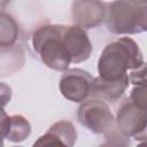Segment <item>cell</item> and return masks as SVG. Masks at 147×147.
I'll return each mask as SVG.
<instances>
[{"mask_svg": "<svg viewBox=\"0 0 147 147\" xmlns=\"http://www.w3.org/2000/svg\"><path fill=\"white\" fill-rule=\"evenodd\" d=\"M78 122L96 134L109 136L115 131L116 118L102 99H86L77 109Z\"/></svg>", "mask_w": 147, "mask_h": 147, "instance_id": "4", "label": "cell"}, {"mask_svg": "<svg viewBox=\"0 0 147 147\" xmlns=\"http://www.w3.org/2000/svg\"><path fill=\"white\" fill-rule=\"evenodd\" d=\"M129 84H130V79L127 75L119 79H114V80L96 77L93 79L92 83L91 95L108 101H116L124 94L125 90L129 87Z\"/></svg>", "mask_w": 147, "mask_h": 147, "instance_id": "11", "label": "cell"}, {"mask_svg": "<svg viewBox=\"0 0 147 147\" xmlns=\"http://www.w3.org/2000/svg\"><path fill=\"white\" fill-rule=\"evenodd\" d=\"M93 79L88 71L75 68L64 71L60 78L59 88L61 94L69 101L82 103L91 95Z\"/></svg>", "mask_w": 147, "mask_h": 147, "instance_id": "5", "label": "cell"}, {"mask_svg": "<svg viewBox=\"0 0 147 147\" xmlns=\"http://www.w3.org/2000/svg\"><path fill=\"white\" fill-rule=\"evenodd\" d=\"M63 41L71 63L86 61L92 54V44L86 31L78 25H64Z\"/></svg>", "mask_w": 147, "mask_h": 147, "instance_id": "8", "label": "cell"}, {"mask_svg": "<svg viewBox=\"0 0 147 147\" xmlns=\"http://www.w3.org/2000/svg\"><path fill=\"white\" fill-rule=\"evenodd\" d=\"M77 140L76 127L68 121H60L53 124L48 131L42 134L33 145L34 146H74Z\"/></svg>", "mask_w": 147, "mask_h": 147, "instance_id": "9", "label": "cell"}, {"mask_svg": "<svg viewBox=\"0 0 147 147\" xmlns=\"http://www.w3.org/2000/svg\"><path fill=\"white\" fill-rule=\"evenodd\" d=\"M142 6L129 0H114L107 5L106 25L115 34H136L142 32L140 26Z\"/></svg>", "mask_w": 147, "mask_h": 147, "instance_id": "3", "label": "cell"}, {"mask_svg": "<svg viewBox=\"0 0 147 147\" xmlns=\"http://www.w3.org/2000/svg\"><path fill=\"white\" fill-rule=\"evenodd\" d=\"M142 63L144 56L138 44L129 37H122L103 48L98 60L99 77L119 79L127 75V70H133Z\"/></svg>", "mask_w": 147, "mask_h": 147, "instance_id": "1", "label": "cell"}, {"mask_svg": "<svg viewBox=\"0 0 147 147\" xmlns=\"http://www.w3.org/2000/svg\"><path fill=\"white\" fill-rule=\"evenodd\" d=\"M71 16L76 25L83 29H92L106 20L107 6L101 0H74Z\"/></svg>", "mask_w": 147, "mask_h": 147, "instance_id": "7", "label": "cell"}, {"mask_svg": "<svg viewBox=\"0 0 147 147\" xmlns=\"http://www.w3.org/2000/svg\"><path fill=\"white\" fill-rule=\"evenodd\" d=\"M31 133L30 122L22 115L7 116L2 110L1 117V134L2 138L13 142L24 141Z\"/></svg>", "mask_w": 147, "mask_h": 147, "instance_id": "10", "label": "cell"}, {"mask_svg": "<svg viewBox=\"0 0 147 147\" xmlns=\"http://www.w3.org/2000/svg\"><path fill=\"white\" fill-rule=\"evenodd\" d=\"M137 107L147 110V83L134 85L129 98Z\"/></svg>", "mask_w": 147, "mask_h": 147, "instance_id": "13", "label": "cell"}, {"mask_svg": "<svg viewBox=\"0 0 147 147\" xmlns=\"http://www.w3.org/2000/svg\"><path fill=\"white\" fill-rule=\"evenodd\" d=\"M116 126L124 137H136L147 127V110L137 107L130 99L117 110Z\"/></svg>", "mask_w": 147, "mask_h": 147, "instance_id": "6", "label": "cell"}, {"mask_svg": "<svg viewBox=\"0 0 147 147\" xmlns=\"http://www.w3.org/2000/svg\"><path fill=\"white\" fill-rule=\"evenodd\" d=\"M129 79L132 85L147 83V63H142L140 67L133 69L129 75Z\"/></svg>", "mask_w": 147, "mask_h": 147, "instance_id": "14", "label": "cell"}, {"mask_svg": "<svg viewBox=\"0 0 147 147\" xmlns=\"http://www.w3.org/2000/svg\"><path fill=\"white\" fill-rule=\"evenodd\" d=\"M1 31H0V45L2 48L7 46H13L18 37V25L16 21L7 15L6 13H1Z\"/></svg>", "mask_w": 147, "mask_h": 147, "instance_id": "12", "label": "cell"}, {"mask_svg": "<svg viewBox=\"0 0 147 147\" xmlns=\"http://www.w3.org/2000/svg\"><path fill=\"white\" fill-rule=\"evenodd\" d=\"M140 26L142 32L147 31V5L142 6V10H141V20H140Z\"/></svg>", "mask_w": 147, "mask_h": 147, "instance_id": "15", "label": "cell"}, {"mask_svg": "<svg viewBox=\"0 0 147 147\" xmlns=\"http://www.w3.org/2000/svg\"><path fill=\"white\" fill-rule=\"evenodd\" d=\"M63 28L60 24H45L34 30L31 42L44 64L56 71H67L71 64L63 41Z\"/></svg>", "mask_w": 147, "mask_h": 147, "instance_id": "2", "label": "cell"}, {"mask_svg": "<svg viewBox=\"0 0 147 147\" xmlns=\"http://www.w3.org/2000/svg\"><path fill=\"white\" fill-rule=\"evenodd\" d=\"M129 1H131V2H133V3H136V5H139V6H145V5H147V0H129Z\"/></svg>", "mask_w": 147, "mask_h": 147, "instance_id": "16", "label": "cell"}]
</instances>
